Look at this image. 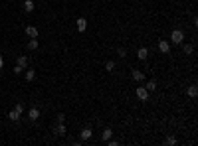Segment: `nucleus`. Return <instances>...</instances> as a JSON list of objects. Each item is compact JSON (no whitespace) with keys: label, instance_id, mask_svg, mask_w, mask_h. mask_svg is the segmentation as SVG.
Wrapping results in <instances>:
<instances>
[{"label":"nucleus","instance_id":"3","mask_svg":"<svg viewBox=\"0 0 198 146\" xmlns=\"http://www.w3.org/2000/svg\"><path fill=\"white\" fill-rule=\"evenodd\" d=\"M131 77H133L135 81H137V83H141V81L145 79V73H143V71H139V69H133V71H131Z\"/></svg>","mask_w":198,"mask_h":146},{"label":"nucleus","instance_id":"7","mask_svg":"<svg viewBox=\"0 0 198 146\" xmlns=\"http://www.w3.org/2000/svg\"><path fill=\"white\" fill-rule=\"evenodd\" d=\"M26 36H30V38H38V28L28 26V28H26Z\"/></svg>","mask_w":198,"mask_h":146},{"label":"nucleus","instance_id":"18","mask_svg":"<svg viewBox=\"0 0 198 146\" xmlns=\"http://www.w3.org/2000/svg\"><path fill=\"white\" fill-rule=\"evenodd\" d=\"M56 132H58L59 136H64V134H66V126H64V122H59V125H58V128H56Z\"/></svg>","mask_w":198,"mask_h":146},{"label":"nucleus","instance_id":"16","mask_svg":"<svg viewBox=\"0 0 198 146\" xmlns=\"http://www.w3.org/2000/svg\"><path fill=\"white\" fill-rule=\"evenodd\" d=\"M145 89H147V91H149V93H151V91H155V89H157V81H155V79H152V81H149Z\"/></svg>","mask_w":198,"mask_h":146},{"label":"nucleus","instance_id":"13","mask_svg":"<svg viewBox=\"0 0 198 146\" xmlns=\"http://www.w3.org/2000/svg\"><path fill=\"white\" fill-rule=\"evenodd\" d=\"M196 95H198V89H196V85H190V87H188V97H192V99H194Z\"/></svg>","mask_w":198,"mask_h":146},{"label":"nucleus","instance_id":"17","mask_svg":"<svg viewBox=\"0 0 198 146\" xmlns=\"http://www.w3.org/2000/svg\"><path fill=\"white\" fill-rule=\"evenodd\" d=\"M24 10H26V12H32L34 10V2L32 0H26V2H24Z\"/></svg>","mask_w":198,"mask_h":146},{"label":"nucleus","instance_id":"10","mask_svg":"<svg viewBox=\"0 0 198 146\" xmlns=\"http://www.w3.org/2000/svg\"><path fill=\"white\" fill-rule=\"evenodd\" d=\"M16 65H20L22 69H26V67H28V57H26V55H20V57H18V63H16Z\"/></svg>","mask_w":198,"mask_h":146},{"label":"nucleus","instance_id":"11","mask_svg":"<svg viewBox=\"0 0 198 146\" xmlns=\"http://www.w3.org/2000/svg\"><path fill=\"white\" fill-rule=\"evenodd\" d=\"M28 49H30V52H34V49H38V40H36V38H32V40L28 42Z\"/></svg>","mask_w":198,"mask_h":146},{"label":"nucleus","instance_id":"2","mask_svg":"<svg viewBox=\"0 0 198 146\" xmlns=\"http://www.w3.org/2000/svg\"><path fill=\"white\" fill-rule=\"evenodd\" d=\"M135 95H137V99H139V101H147V99H149V91H147L145 87H137Z\"/></svg>","mask_w":198,"mask_h":146},{"label":"nucleus","instance_id":"8","mask_svg":"<svg viewBox=\"0 0 198 146\" xmlns=\"http://www.w3.org/2000/svg\"><path fill=\"white\" fill-rule=\"evenodd\" d=\"M137 55H139V59H147V57H149V49H147V47H139Z\"/></svg>","mask_w":198,"mask_h":146},{"label":"nucleus","instance_id":"14","mask_svg":"<svg viewBox=\"0 0 198 146\" xmlns=\"http://www.w3.org/2000/svg\"><path fill=\"white\" fill-rule=\"evenodd\" d=\"M111 134H113V130H111V128H105V130H103V134H101V138H103V140L107 142V140L111 138Z\"/></svg>","mask_w":198,"mask_h":146},{"label":"nucleus","instance_id":"21","mask_svg":"<svg viewBox=\"0 0 198 146\" xmlns=\"http://www.w3.org/2000/svg\"><path fill=\"white\" fill-rule=\"evenodd\" d=\"M117 55H119V57H125V55H127V49H125V47H119Z\"/></svg>","mask_w":198,"mask_h":146},{"label":"nucleus","instance_id":"22","mask_svg":"<svg viewBox=\"0 0 198 146\" xmlns=\"http://www.w3.org/2000/svg\"><path fill=\"white\" fill-rule=\"evenodd\" d=\"M192 49H194V47H192L190 44H186L184 46V53H192Z\"/></svg>","mask_w":198,"mask_h":146},{"label":"nucleus","instance_id":"5","mask_svg":"<svg viewBox=\"0 0 198 146\" xmlns=\"http://www.w3.org/2000/svg\"><path fill=\"white\" fill-rule=\"evenodd\" d=\"M158 49H160L163 53H168V52H171V44H168L166 40H160V42H158Z\"/></svg>","mask_w":198,"mask_h":146},{"label":"nucleus","instance_id":"25","mask_svg":"<svg viewBox=\"0 0 198 146\" xmlns=\"http://www.w3.org/2000/svg\"><path fill=\"white\" fill-rule=\"evenodd\" d=\"M2 65H4V59H2V55H0V69H2Z\"/></svg>","mask_w":198,"mask_h":146},{"label":"nucleus","instance_id":"24","mask_svg":"<svg viewBox=\"0 0 198 146\" xmlns=\"http://www.w3.org/2000/svg\"><path fill=\"white\" fill-rule=\"evenodd\" d=\"M22 71H24V69H22L20 65H16V67H14V73H22Z\"/></svg>","mask_w":198,"mask_h":146},{"label":"nucleus","instance_id":"1","mask_svg":"<svg viewBox=\"0 0 198 146\" xmlns=\"http://www.w3.org/2000/svg\"><path fill=\"white\" fill-rule=\"evenodd\" d=\"M171 42L172 44H182V42H184V32H182V30H172Z\"/></svg>","mask_w":198,"mask_h":146},{"label":"nucleus","instance_id":"20","mask_svg":"<svg viewBox=\"0 0 198 146\" xmlns=\"http://www.w3.org/2000/svg\"><path fill=\"white\" fill-rule=\"evenodd\" d=\"M14 109H16V111L22 115V113H24V103H16V107H14Z\"/></svg>","mask_w":198,"mask_h":146},{"label":"nucleus","instance_id":"15","mask_svg":"<svg viewBox=\"0 0 198 146\" xmlns=\"http://www.w3.org/2000/svg\"><path fill=\"white\" fill-rule=\"evenodd\" d=\"M8 117H10V120H14V122H16V120H20V113L16 111V109H14V111H10V115H8Z\"/></svg>","mask_w":198,"mask_h":146},{"label":"nucleus","instance_id":"12","mask_svg":"<svg viewBox=\"0 0 198 146\" xmlns=\"http://www.w3.org/2000/svg\"><path fill=\"white\" fill-rule=\"evenodd\" d=\"M34 77H36V71L26 67V81H34Z\"/></svg>","mask_w":198,"mask_h":146},{"label":"nucleus","instance_id":"9","mask_svg":"<svg viewBox=\"0 0 198 146\" xmlns=\"http://www.w3.org/2000/svg\"><path fill=\"white\" fill-rule=\"evenodd\" d=\"M79 134H81V138H83V140H89V138H91V128H89V126H87V128H83V130H81V132H79Z\"/></svg>","mask_w":198,"mask_h":146},{"label":"nucleus","instance_id":"6","mask_svg":"<svg viewBox=\"0 0 198 146\" xmlns=\"http://www.w3.org/2000/svg\"><path fill=\"white\" fill-rule=\"evenodd\" d=\"M38 117H40V111L36 109V107H32V109L28 111V119L30 120H38Z\"/></svg>","mask_w":198,"mask_h":146},{"label":"nucleus","instance_id":"4","mask_svg":"<svg viewBox=\"0 0 198 146\" xmlns=\"http://www.w3.org/2000/svg\"><path fill=\"white\" fill-rule=\"evenodd\" d=\"M75 26H77V32H85L87 20H85V18H77V20H75Z\"/></svg>","mask_w":198,"mask_h":146},{"label":"nucleus","instance_id":"23","mask_svg":"<svg viewBox=\"0 0 198 146\" xmlns=\"http://www.w3.org/2000/svg\"><path fill=\"white\" fill-rule=\"evenodd\" d=\"M166 144H176V138L171 136V138H166Z\"/></svg>","mask_w":198,"mask_h":146},{"label":"nucleus","instance_id":"19","mask_svg":"<svg viewBox=\"0 0 198 146\" xmlns=\"http://www.w3.org/2000/svg\"><path fill=\"white\" fill-rule=\"evenodd\" d=\"M105 69H107V71H113V69H115V61H107Z\"/></svg>","mask_w":198,"mask_h":146}]
</instances>
